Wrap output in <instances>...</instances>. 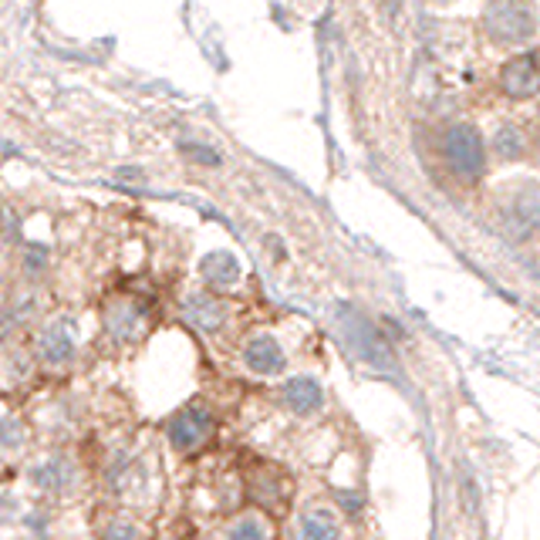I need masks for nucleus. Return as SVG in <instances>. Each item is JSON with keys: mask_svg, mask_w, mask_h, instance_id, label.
I'll return each instance as SVG.
<instances>
[{"mask_svg": "<svg viewBox=\"0 0 540 540\" xmlns=\"http://www.w3.org/2000/svg\"><path fill=\"white\" fill-rule=\"evenodd\" d=\"M443 156L449 169L459 180H480L486 169V149H483V135L473 125H453L443 139Z\"/></svg>", "mask_w": 540, "mask_h": 540, "instance_id": "f257e3e1", "label": "nucleus"}, {"mask_svg": "<svg viewBox=\"0 0 540 540\" xmlns=\"http://www.w3.org/2000/svg\"><path fill=\"white\" fill-rule=\"evenodd\" d=\"M341 335L349 341V349L358 355L361 361H368L375 368H392V351L378 338V328L368 324L358 311L351 308H341Z\"/></svg>", "mask_w": 540, "mask_h": 540, "instance_id": "f03ea898", "label": "nucleus"}, {"mask_svg": "<svg viewBox=\"0 0 540 540\" xmlns=\"http://www.w3.org/2000/svg\"><path fill=\"white\" fill-rule=\"evenodd\" d=\"M486 31L504 44L527 41L534 34V17L524 0H490L486 7Z\"/></svg>", "mask_w": 540, "mask_h": 540, "instance_id": "7ed1b4c3", "label": "nucleus"}, {"mask_svg": "<svg viewBox=\"0 0 540 540\" xmlns=\"http://www.w3.org/2000/svg\"><path fill=\"white\" fill-rule=\"evenodd\" d=\"M166 432H169V443L176 446L180 453H192V449H200V446L210 439L213 416H210V408L203 406H190L169 419Z\"/></svg>", "mask_w": 540, "mask_h": 540, "instance_id": "20e7f679", "label": "nucleus"}, {"mask_svg": "<svg viewBox=\"0 0 540 540\" xmlns=\"http://www.w3.org/2000/svg\"><path fill=\"white\" fill-rule=\"evenodd\" d=\"M500 82H504L506 95L530 98L534 92H537V54H534V51H524V54H516V58L504 68Z\"/></svg>", "mask_w": 540, "mask_h": 540, "instance_id": "39448f33", "label": "nucleus"}, {"mask_svg": "<svg viewBox=\"0 0 540 540\" xmlns=\"http://www.w3.org/2000/svg\"><path fill=\"white\" fill-rule=\"evenodd\" d=\"M243 358H247V365L257 375H277L284 368V351H280V345L270 335L250 338L247 349H243Z\"/></svg>", "mask_w": 540, "mask_h": 540, "instance_id": "423d86ee", "label": "nucleus"}, {"mask_svg": "<svg viewBox=\"0 0 540 540\" xmlns=\"http://www.w3.org/2000/svg\"><path fill=\"white\" fill-rule=\"evenodd\" d=\"M182 314H186V321H190L192 328H200V331H216L220 324L227 321V308L216 298H206V294H190L186 304H182Z\"/></svg>", "mask_w": 540, "mask_h": 540, "instance_id": "0eeeda50", "label": "nucleus"}, {"mask_svg": "<svg viewBox=\"0 0 540 540\" xmlns=\"http://www.w3.org/2000/svg\"><path fill=\"white\" fill-rule=\"evenodd\" d=\"M284 402H288V408H294L298 416H308L314 408H321L324 392L314 378H304V375H300V378H290V382L284 385Z\"/></svg>", "mask_w": 540, "mask_h": 540, "instance_id": "6e6552de", "label": "nucleus"}, {"mask_svg": "<svg viewBox=\"0 0 540 540\" xmlns=\"http://www.w3.org/2000/svg\"><path fill=\"white\" fill-rule=\"evenodd\" d=\"M74 351V341H72V331H68V324H51L48 331L41 335V355L44 361L51 365H61V361H68Z\"/></svg>", "mask_w": 540, "mask_h": 540, "instance_id": "1a4fd4ad", "label": "nucleus"}, {"mask_svg": "<svg viewBox=\"0 0 540 540\" xmlns=\"http://www.w3.org/2000/svg\"><path fill=\"white\" fill-rule=\"evenodd\" d=\"M105 328L112 335H119L122 341H133L135 331H139V324H142V311L135 308V304H115L105 318Z\"/></svg>", "mask_w": 540, "mask_h": 540, "instance_id": "9d476101", "label": "nucleus"}, {"mask_svg": "<svg viewBox=\"0 0 540 540\" xmlns=\"http://www.w3.org/2000/svg\"><path fill=\"white\" fill-rule=\"evenodd\" d=\"M203 274L210 284H216V288H227V284H237V277H241V267H237V260L230 257V253H210L203 260Z\"/></svg>", "mask_w": 540, "mask_h": 540, "instance_id": "9b49d317", "label": "nucleus"}, {"mask_svg": "<svg viewBox=\"0 0 540 540\" xmlns=\"http://www.w3.org/2000/svg\"><path fill=\"white\" fill-rule=\"evenodd\" d=\"M304 537H338V527L331 524V516L314 510V514L304 516Z\"/></svg>", "mask_w": 540, "mask_h": 540, "instance_id": "f8f14e48", "label": "nucleus"}, {"mask_svg": "<svg viewBox=\"0 0 540 540\" xmlns=\"http://www.w3.org/2000/svg\"><path fill=\"white\" fill-rule=\"evenodd\" d=\"M496 152L504 159H516L520 152H524V135H520V129H500V135H496Z\"/></svg>", "mask_w": 540, "mask_h": 540, "instance_id": "ddd939ff", "label": "nucleus"}, {"mask_svg": "<svg viewBox=\"0 0 540 540\" xmlns=\"http://www.w3.org/2000/svg\"><path fill=\"white\" fill-rule=\"evenodd\" d=\"M260 534H264V530L257 527V524H237V527H233V537H260Z\"/></svg>", "mask_w": 540, "mask_h": 540, "instance_id": "4468645a", "label": "nucleus"}]
</instances>
